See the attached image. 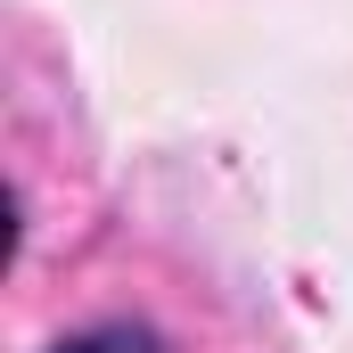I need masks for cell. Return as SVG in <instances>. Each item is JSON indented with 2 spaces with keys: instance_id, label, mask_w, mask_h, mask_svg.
Segmentation results:
<instances>
[{
  "instance_id": "obj_1",
  "label": "cell",
  "mask_w": 353,
  "mask_h": 353,
  "mask_svg": "<svg viewBox=\"0 0 353 353\" xmlns=\"http://www.w3.org/2000/svg\"><path fill=\"white\" fill-rule=\"evenodd\" d=\"M41 353H165V337L140 329V321H99V329H74V337H58Z\"/></svg>"
}]
</instances>
